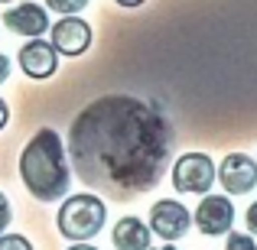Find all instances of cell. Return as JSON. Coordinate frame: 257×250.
<instances>
[{
    "instance_id": "6da1fadb",
    "label": "cell",
    "mask_w": 257,
    "mask_h": 250,
    "mask_svg": "<svg viewBox=\"0 0 257 250\" xmlns=\"http://www.w3.org/2000/svg\"><path fill=\"white\" fill-rule=\"evenodd\" d=\"M173 130L157 104L131 94L91 101L69 127L75 175L107 198H137L160 182L170 159Z\"/></svg>"
},
{
    "instance_id": "5bb4252c",
    "label": "cell",
    "mask_w": 257,
    "mask_h": 250,
    "mask_svg": "<svg viewBox=\"0 0 257 250\" xmlns=\"http://www.w3.org/2000/svg\"><path fill=\"white\" fill-rule=\"evenodd\" d=\"M225 250H257V244H254L251 234H231V231H228Z\"/></svg>"
},
{
    "instance_id": "4fadbf2b",
    "label": "cell",
    "mask_w": 257,
    "mask_h": 250,
    "mask_svg": "<svg viewBox=\"0 0 257 250\" xmlns=\"http://www.w3.org/2000/svg\"><path fill=\"white\" fill-rule=\"evenodd\" d=\"M0 250H33V244L23 234H0Z\"/></svg>"
},
{
    "instance_id": "7a4b0ae2",
    "label": "cell",
    "mask_w": 257,
    "mask_h": 250,
    "mask_svg": "<svg viewBox=\"0 0 257 250\" xmlns=\"http://www.w3.org/2000/svg\"><path fill=\"white\" fill-rule=\"evenodd\" d=\"M20 179L36 201H59L69 195V153H65V143L56 130L43 127L26 140L23 153H20Z\"/></svg>"
},
{
    "instance_id": "44dd1931",
    "label": "cell",
    "mask_w": 257,
    "mask_h": 250,
    "mask_svg": "<svg viewBox=\"0 0 257 250\" xmlns=\"http://www.w3.org/2000/svg\"><path fill=\"white\" fill-rule=\"evenodd\" d=\"M150 250H176L173 244H163V247H150Z\"/></svg>"
},
{
    "instance_id": "9c48e42d",
    "label": "cell",
    "mask_w": 257,
    "mask_h": 250,
    "mask_svg": "<svg viewBox=\"0 0 257 250\" xmlns=\"http://www.w3.org/2000/svg\"><path fill=\"white\" fill-rule=\"evenodd\" d=\"M4 26L17 36L26 39H39L43 33H49V10L43 4H13L10 10L4 13Z\"/></svg>"
},
{
    "instance_id": "7c38bea8",
    "label": "cell",
    "mask_w": 257,
    "mask_h": 250,
    "mask_svg": "<svg viewBox=\"0 0 257 250\" xmlns=\"http://www.w3.org/2000/svg\"><path fill=\"white\" fill-rule=\"evenodd\" d=\"M88 7V0H46V10L59 13V17H78Z\"/></svg>"
},
{
    "instance_id": "e0dca14e",
    "label": "cell",
    "mask_w": 257,
    "mask_h": 250,
    "mask_svg": "<svg viewBox=\"0 0 257 250\" xmlns=\"http://www.w3.org/2000/svg\"><path fill=\"white\" fill-rule=\"evenodd\" d=\"M7 78H10V59H7L4 52H0V85H4Z\"/></svg>"
},
{
    "instance_id": "2e32d148",
    "label": "cell",
    "mask_w": 257,
    "mask_h": 250,
    "mask_svg": "<svg viewBox=\"0 0 257 250\" xmlns=\"http://www.w3.org/2000/svg\"><path fill=\"white\" fill-rule=\"evenodd\" d=\"M244 221H247V231L251 234H257V201L251 208H247V214H244Z\"/></svg>"
},
{
    "instance_id": "ffe728a7",
    "label": "cell",
    "mask_w": 257,
    "mask_h": 250,
    "mask_svg": "<svg viewBox=\"0 0 257 250\" xmlns=\"http://www.w3.org/2000/svg\"><path fill=\"white\" fill-rule=\"evenodd\" d=\"M69 250H98V247H91V244H72Z\"/></svg>"
},
{
    "instance_id": "9a60e30c",
    "label": "cell",
    "mask_w": 257,
    "mask_h": 250,
    "mask_svg": "<svg viewBox=\"0 0 257 250\" xmlns=\"http://www.w3.org/2000/svg\"><path fill=\"white\" fill-rule=\"evenodd\" d=\"M13 221V211H10V198H7L4 192H0V234H7V227H10Z\"/></svg>"
},
{
    "instance_id": "ac0fdd59",
    "label": "cell",
    "mask_w": 257,
    "mask_h": 250,
    "mask_svg": "<svg viewBox=\"0 0 257 250\" xmlns=\"http://www.w3.org/2000/svg\"><path fill=\"white\" fill-rule=\"evenodd\" d=\"M7 120H10V104H7V101L0 98V130L7 127Z\"/></svg>"
},
{
    "instance_id": "52a82bcc",
    "label": "cell",
    "mask_w": 257,
    "mask_h": 250,
    "mask_svg": "<svg viewBox=\"0 0 257 250\" xmlns=\"http://www.w3.org/2000/svg\"><path fill=\"white\" fill-rule=\"evenodd\" d=\"M20 69H23L26 78L33 82H46V78L56 75L59 69V52L49 39H26L23 49H20Z\"/></svg>"
},
{
    "instance_id": "3957f363",
    "label": "cell",
    "mask_w": 257,
    "mask_h": 250,
    "mask_svg": "<svg viewBox=\"0 0 257 250\" xmlns=\"http://www.w3.org/2000/svg\"><path fill=\"white\" fill-rule=\"evenodd\" d=\"M104 221H107V208H104V198L98 192L69 195L56 214L59 234L65 240H72V244H88L91 237H98Z\"/></svg>"
},
{
    "instance_id": "8fae6325",
    "label": "cell",
    "mask_w": 257,
    "mask_h": 250,
    "mask_svg": "<svg viewBox=\"0 0 257 250\" xmlns=\"http://www.w3.org/2000/svg\"><path fill=\"white\" fill-rule=\"evenodd\" d=\"M111 240H114L117 250H150V227L140 218L127 214V218H120L117 224H114Z\"/></svg>"
},
{
    "instance_id": "8992f818",
    "label": "cell",
    "mask_w": 257,
    "mask_h": 250,
    "mask_svg": "<svg viewBox=\"0 0 257 250\" xmlns=\"http://www.w3.org/2000/svg\"><path fill=\"white\" fill-rule=\"evenodd\" d=\"M189 224H192V214L176 198H160L150 208V231L160 234L163 240H179L189 231Z\"/></svg>"
},
{
    "instance_id": "d6986e66",
    "label": "cell",
    "mask_w": 257,
    "mask_h": 250,
    "mask_svg": "<svg viewBox=\"0 0 257 250\" xmlns=\"http://www.w3.org/2000/svg\"><path fill=\"white\" fill-rule=\"evenodd\" d=\"M114 4H117V7H127V10H134V7H140L144 0H114Z\"/></svg>"
},
{
    "instance_id": "277c9868",
    "label": "cell",
    "mask_w": 257,
    "mask_h": 250,
    "mask_svg": "<svg viewBox=\"0 0 257 250\" xmlns=\"http://www.w3.org/2000/svg\"><path fill=\"white\" fill-rule=\"evenodd\" d=\"M215 175H218V169L205 153H186L173 166V185L182 195H205L215 185Z\"/></svg>"
},
{
    "instance_id": "ba28073f",
    "label": "cell",
    "mask_w": 257,
    "mask_h": 250,
    "mask_svg": "<svg viewBox=\"0 0 257 250\" xmlns=\"http://www.w3.org/2000/svg\"><path fill=\"white\" fill-rule=\"evenodd\" d=\"M192 221L199 224L202 234L221 237V234H228L231 224H234V205L228 201V195H202V205L195 208Z\"/></svg>"
},
{
    "instance_id": "5b68a950",
    "label": "cell",
    "mask_w": 257,
    "mask_h": 250,
    "mask_svg": "<svg viewBox=\"0 0 257 250\" xmlns=\"http://www.w3.org/2000/svg\"><path fill=\"white\" fill-rule=\"evenodd\" d=\"M49 43L56 46L59 56L78 59V56H85L88 46H91V26H88L82 17H59L56 23L49 26Z\"/></svg>"
},
{
    "instance_id": "7402d4cb",
    "label": "cell",
    "mask_w": 257,
    "mask_h": 250,
    "mask_svg": "<svg viewBox=\"0 0 257 250\" xmlns=\"http://www.w3.org/2000/svg\"><path fill=\"white\" fill-rule=\"evenodd\" d=\"M0 4H13V0H0Z\"/></svg>"
},
{
    "instance_id": "30bf717a",
    "label": "cell",
    "mask_w": 257,
    "mask_h": 250,
    "mask_svg": "<svg viewBox=\"0 0 257 250\" xmlns=\"http://www.w3.org/2000/svg\"><path fill=\"white\" fill-rule=\"evenodd\" d=\"M218 182L228 195H247L257 185V163L247 153H231L218 166Z\"/></svg>"
}]
</instances>
